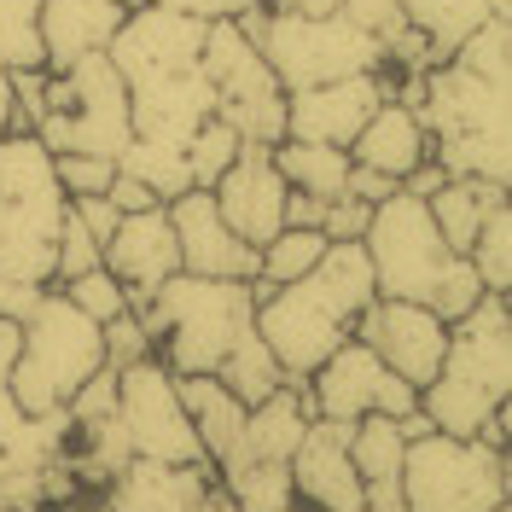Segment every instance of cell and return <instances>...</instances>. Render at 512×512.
I'll list each match as a JSON object with an SVG mask.
<instances>
[{"label": "cell", "instance_id": "obj_1", "mask_svg": "<svg viewBox=\"0 0 512 512\" xmlns=\"http://www.w3.org/2000/svg\"><path fill=\"white\" fill-rule=\"evenodd\" d=\"M134 315L152 338V355L175 379H216L227 384L245 408L268 402L286 373L256 338V297L251 280H192L175 274L163 280Z\"/></svg>", "mask_w": 512, "mask_h": 512}, {"label": "cell", "instance_id": "obj_2", "mask_svg": "<svg viewBox=\"0 0 512 512\" xmlns=\"http://www.w3.org/2000/svg\"><path fill=\"white\" fill-rule=\"evenodd\" d=\"M204 24L163 12V6H128L105 59L117 64L128 88V123L134 140H187L198 123L216 117V99L204 82Z\"/></svg>", "mask_w": 512, "mask_h": 512}, {"label": "cell", "instance_id": "obj_3", "mask_svg": "<svg viewBox=\"0 0 512 512\" xmlns=\"http://www.w3.org/2000/svg\"><path fill=\"white\" fill-rule=\"evenodd\" d=\"M373 268L361 245H332L315 268L291 286L256 297V338L280 361L286 384H303L338 344H350L355 315L373 303Z\"/></svg>", "mask_w": 512, "mask_h": 512}, {"label": "cell", "instance_id": "obj_4", "mask_svg": "<svg viewBox=\"0 0 512 512\" xmlns=\"http://www.w3.org/2000/svg\"><path fill=\"white\" fill-rule=\"evenodd\" d=\"M361 251H367L379 297L419 303L437 320H460L483 297L478 268L460 251H448L431 210H425V198H414V192H390L384 204H373Z\"/></svg>", "mask_w": 512, "mask_h": 512}, {"label": "cell", "instance_id": "obj_5", "mask_svg": "<svg viewBox=\"0 0 512 512\" xmlns=\"http://www.w3.org/2000/svg\"><path fill=\"white\" fill-rule=\"evenodd\" d=\"M414 111L443 175H483L495 187L512 181V88L443 59L419 76Z\"/></svg>", "mask_w": 512, "mask_h": 512}, {"label": "cell", "instance_id": "obj_6", "mask_svg": "<svg viewBox=\"0 0 512 512\" xmlns=\"http://www.w3.org/2000/svg\"><path fill=\"white\" fill-rule=\"evenodd\" d=\"M512 396V309L483 291L460 320H448V350L437 379L419 390V414L443 437H478V425Z\"/></svg>", "mask_w": 512, "mask_h": 512}, {"label": "cell", "instance_id": "obj_7", "mask_svg": "<svg viewBox=\"0 0 512 512\" xmlns=\"http://www.w3.org/2000/svg\"><path fill=\"white\" fill-rule=\"evenodd\" d=\"M64 227V187L53 175V152L30 128L0 140V274L24 286H53Z\"/></svg>", "mask_w": 512, "mask_h": 512}, {"label": "cell", "instance_id": "obj_8", "mask_svg": "<svg viewBox=\"0 0 512 512\" xmlns=\"http://www.w3.org/2000/svg\"><path fill=\"white\" fill-rule=\"evenodd\" d=\"M99 367H105L99 320L82 315L59 286H47L41 303L30 309V320H18V355H12V373H6L12 402L24 414H53Z\"/></svg>", "mask_w": 512, "mask_h": 512}, {"label": "cell", "instance_id": "obj_9", "mask_svg": "<svg viewBox=\"0 0 512 512\" xmlns=\"http://www.w3.org/2000/svg\"><path fill=\"white\" fill-rule=\"evenodd\" d=\"M30 134L59 158V152H88V158H123L134 123H128V88L117 76V64L105 53L47 70L41 88V111H35Z\"/></svg>", "mask_w": 512, "mask_h": 512}, {"label": "cell", "instance_id": "obj_10", "mask_svg": "<svg viewBox=\"0 0 512 512\" xmlns=\"http://www.w3.org/2000/svg\"><path fill=\"white\" fill-rule=\"evenodd\" d=\"M268 70L280 76V88H320V82H344V76H373L384 70V41L350 24L344 12L332 18H291L274 6H256L251 18H239Z\"/></svg>", "mask_w": 512, "mask_h": 512}, {"label": "cell", "instance_id": "obj_11", "mask_svg": "<svg viewBox=\"0 0 512 512\" xmlns=\"http://www.w3.org/2000/svg\"><path fill=\"white\" fill-rule=\"evenodd\" d=\"M315 419L303 384H280L268 402L245 408L239 437L227 443V454L210 466L216 489L239 512H280L291 507V448L303 437V425Z\"/></svg>", "mask_w": 512, "mask_h": 512}, {"label": "cell", "instance_id": "obj_12", "mask_svg": "<svg viewBox=\"0 0 512 512\" xmlns=\"http://www.w3.org/2000/svg\"><path fill=\"white\" fill-rule=\"evenodd\" d=\"M396 495L402 512H495L512 495V454L483 448L478 437L425 431L402 454Z\"/></svg>", "mask_w": 512, "mask_h": 512}, {"label": "cell", "instance_id": "obj_13", "mask_svg": "<svg viewBox=\"0 0 512 512\" xmlns=\"http://www.w3.org/2000/svg\"><path fill=\"white\" fill-rule=\"evenodd\" d=\"M204 82L216 99V123H227L245 146H280L286 140V88L256 53L239 18H216L204 24Z\"/></svg>", "mask_w": 512, "mask_h": 512}, {"label": "cell", "instance_id": "obj_14", "mask_svg": "<svg viewBox=\"0 0 512 512\" xmlns=\"http://www.w3.org/2000/svg\"><path fill=\"white\" fill-rule=\"evenodd\" d=\"M117 425H123L134 460H163V466H198L204 460L198 431H192L187 408H181L175 373L163 367L158 355H146V361H134V367L117 373Z\"/></svg>", "mask_w": 512, "mask_h": 512}, {"label": "cell", "instance_id": "obj_15", "mask_svg": "<svg viewBox=\"0 0 512 512\" xmlns=\"http://www.w3.org/2000/svg\"><path fill=\"white\" fill-rule=\"evenodd\" d=\"M303 396H309V408L315 419H367V414H414L419 408V390L414 384H402L390 367H384L379 355L367 350V344H338V350L320 361L315 373L303 379Z\"/></svg>", "mask_w": 512, "mask_h": 512}, {"label": "cell", "instance_id": "obj_16", "mask_svg": "<svg viewBox=\"0 0 512 512\" xmlns=\"http://www.w3.org/2000/svg\"><path fill=\"white\" fill-rule=\"evenodd\" d=\"M355 344H367V350L379 355L384 367L396 373L402 384H425L437 379V367H443V350H448V320H437L431 309H419V303H396V297H373L361 315H355Z\"/></svg>", "mask_w": 512, "mask_h": 512}, {"label": "cell", "instance_id": "obj_17", "mask_svg": "<svg viewBox=\"0 0 512 512\" xmlns=\"http://www.w3.org/2000/svg\"><path fill=\"white\" fill-rule=\"evenodd\" d=\"M384 99H396V76L373 70V76H344V82H320V88H297L286 94V140H309V146H344L367 128V117Z\"/></svg>", "mask_w": 512, "mask_h": 512}, {"label": "cell", "instance_id": "obj_18", "mask_svg": "<svg viewBox=\"0 0 512 512\" xmlns=\"http://www.w3.org/2000/svg\"><path fill=\"white\" fill-rule=\"evenodd\" d=\"M291 507L303 512H355L367 489L350 466V419H309L291 448Z\"/></svg>", "mask_w": 512, "mask_h": 512}, {"label": "cell", "instance_id": "obj_19", "mask_svg": "<svg viewBox=\"0 0 512 512\" xmlns=\"http://www.w3.org/2000/svg\"><path fill=\"white\" fill-rule=\"evenodd\" d=\"M163 210H169V227H175L181 274H192V280H256V251L222 222L210 192H181Z\"/></svg>", "mask_w": 512, "mask_h": 512}, {"label": "cell", "instance_id": "obj_20", "mask_svg": "<svg viewBox=\"0 0 512 512\" xmlns=\"http://www.w3.org/2000/svg\"><path fill=\"white\" fill-rule=\"evenodd\" d=\"M286 181H280V169L268 158V146H239V158L222 169V181L210 187L216 198V210H222V222L251 245L262 251L280 227H286Z\"/></svg>", "mask_w": 512, "mask_h": 512}, {"label": "cell", "instance_id": "obj_21", "mask_svg": "<svg viewBox=\"0 0 512 512\" xmlns=\"http://www.w3.org/2000/svg\"><path fill=\"white\" fill-rule=\"evenodd\" d=\"M99 268L128 291V309L146 303L163 280H175V274H181V251H175L169 210H163V204H152V210H128L123 222H117V233L105 239Z\"/></svg>", "mask_w": 512, "mask_h": 512}, {"label": "cell", "instance_id": "obj_22", "mask_svg": "<svg viewBox=\"0 0 512 512\" xmlns=\"http://www.w3.org/2000/svg\"><path fill=\"white\" fill-rule=\"evenodd\" d=\"M216 483V472L198 466H163V460H128L117 478L99 489L105 512H192L198 495Z\"/></svg>", "mask_w": 512, "mask_h": 512}, {"label": "cell", "instance_id": "obj_23", "mask_svg": "<svg viewBox=\"0 0 512 512\" xmlns=\"http://www.w3.org/2000/svg\"><path fill=\"white\" fill-rule=\"evenodd\" d=\"M123 18L128 12L111 0H41V59H47V70L105 53Z\"/></svg>", "mask_w": 512, "mask_h": 512}, {"label": "cell", "instance_id": "obj_24", "mask_svg": "<svg viewBox=\"0 0 512 512\" xmlns=\"http://www.w3.org/2000/svg\"><path fill=\"white\" fill-rule=\"evenodd\" d=\"M425 158H431V140H425V128H419V111L402 105V99H384L379 111L367 117V128L350 140V163L379 169L396 187H402Z\"/></svg>", "mask_w": 512, "mask_h": 512}, {"label": "cell", "instance_id": "obj_25", "mask_svg": "<svg viewBox=\"0 0 512 512\" xmlns=\"http://www.w3.org/2000/svg\"><path fill=\"white\" fill-rule=\"evenodd\" d=\"M507 204V187H495V181H483V175H448L443 187L425 198V210H431V222L443 233L448 251H472V239H478V227L489 222V210H501Z\"/></svg>", "mask_w": 512, "mask_h": 512}, {"label": "cell", "instance_id": "obj_26", "mask_svg": "<svg viewBox=\"0 0 512 512\" xmlns=\"http://www.w3.org/2000/svg\"><path fill=\"white\" fill-rule=\"evenodd\" d=\"M402 454H408V437L390 414H367L350 425V466L367 501H402L396 495V478H402Z\"/></svg>", "mask_w": 512, "mask_h": 512}, {"label": "cell", "instance_id": "obj_27", "mask_svg": "<svg viewBox=\"0 0 512 512\" xmlns=\"http://www.w3.org/2000/svg\"><path fill=\"white\" fill-rule=\"evenodd\" d=\"M396 6H402V24L425 35L431 59L443 64L489 12H501V6H512V0H396Z\"/></svg>", "mask_w": 512, "mask_h": 512}, {"label": "cell", "instance_id": "obj_28", "mask_svg": "<svg viewBox=\"0 0 512 512\" xmlns=\"http://www.w3.org/2000/svg\"><path fill=\"white\" fill-rule=\"evenodd\" d=\"M268 158L280 169V181L291 192H309L320 204L344 198V181H350V152L344 146H309V140H280L268 146Z\"/></svg>", "mask_w": 512, "mask_h": 512}, {"label": "cell", "instance_id": "obj_29", "mask_svg": "<svg viewBox=\"0 0 512 512\" xmlns=\"http://www.w3.org/2000/svg\"><path fill=\"white\" fill-rule=\"evenodd\" d=\"M181 390V408H187L192 431H198V448H204V460L216 466L227 454V443L239 437V425H245V402L216 379H175Z\"/></svg>", "mask_w": 512, "mask_h": 512}, {"label": "cell", "instance_id": "obj_30", "mask_svg": "<svg viewBox=\"0 0 512 512\" xmlns=\"http://www.w3.org/2000/svg\"><path fill=\"white\" fill-rule=\"evenodd\" d=\"M332 251V239L320 227H280L262 251H256V280H251V297H268L274 286H291L315 268L320 256Z\"/></svg>", "mask_w": 512, "mask_h": 512}, {"label": "cell", "instance_id": "obj_31", "mask_svg": "<svg viewBox=\"0 0 512 512\" xmlns=\"http://www.w3.org/2000/svg\"><path fill=\"white\" fill-rule=\"evenodd\" d=\"M448 64L472 70V76H483V82H501V88H512V6L489 12L478 30L466 35L454 53H448Z\"/></svg>", "mask_w": 512, "mask_h": 512}, {"label": "cell", "instance_id": "obj_32", "mask_svg": "<svg viewBox=\"0 0 512 512\" xmlns=\"http://www.w3.org/2000/svg\"><path fill=\"white\" fill-rule=\"evenodd\" d=\"M0 70H47L41 0H0Z\"/></svg>", "mask_w": 512, "mask_h": 512}, {"label": "cell", "instance_id": "obj_33", "mask_svg": "<svg viewBox=\"0 0 512 512\" xmlns=\"http://www.w3.org/2000/svg\"><path fill=\"white\" fill-rule=\"evenodd\" d=\"M466 262L478 268L483 291H501V297L512 291V204L489 210V222L478 227V239H472Z\"/></svg>", "mask_w": 512, "mask_h": 512}, {"label": "cell", "instance_id": "obj_34", "mask_svg": "<svg viewBox=\"0 0 512 512\" xmlns=\"http://www.w3.org/2000/svg\"><path fill=\"white\" fill-rule=\"evenodd\" d=\"M239 146H245V140H239V134H233L227 123H216V117L192 128V140H187L192 192H210V187H216V181H222V169H227L233 158H239Z\"/></svg>", "mask_w": 512, "mask_h": 512}, {"label": "cell", "instance_id": "obj_35", "mask_svg": "<svg viewBox=\"0 0 512 512\" xmlns=\"http://www.w3.org/2000/svg\"><path fill=\"white\" fill-rule=\"evenodd\" d=\"M59 291H64V297H70V303H76V309H82L88 320H99V326H105V320H117V315L128 309V291L117 286V280H111L105 268H88V274L64 280Z\"/></svg>", "mask_w": 512, "mask_h": 512}, {"label": "cell", "instance_id": "obj_36", "mask_svg": "<svg viewBox=\"0 0 512 512\" xmlns=\"http://www.w3.org/2000/svg\"><path fill=\"white\" fill-rule=\"evenodd\" d=\"M99 344H105V367H117V373L152 355V338H146V326H140L134 309H123L117 320H105V326H99Z\"/></svg>", "mask_w": 512, "mask_h": 512}, {"label": "cell", "instance_id": "obj_37", "mask_svg": "<svg viewBox=\"0 0 512 512\" xmlns=\"http://www.w3.org/2000/svg\"><path fill=\"white\" fill-rule=\"evenodd\" d=\"M53 175H59L64 198H88V192H105L117 181V163L88 158V152H59V158H53Z\"/></svg>", "mask_w": 512, "mask_h": 512}, {"label": "cell", "instance_id": "obj_38", "mask_svg": "<svg viewBox=\"0 0 512 512\" xmlns=\"http://www.w3.org/2000/svg\"><path fill=\"white\" fill-rule=\"evenodd\" d=\"M99 239L88 233V227L76 222L70 210H64V227H59V262H53V286H64V280H76V274H88V268H99Z\"/></svg>", "mask_w": 512, "mask_h": 512}, {"label": "cell", "instance_id": "obj_39", "mask_svg": "<svg viewBox=\"0 0 512 512\" xmlns=\"http://www.w3.org/2000/svg\"><path fill=\"white\" fill-rule=\"evenodd\" d=\"M117 408V367H99L94 379H82V390L64 402V414H70V425H88V419H105Z\"/></svg>", "mask_w": 512, "mask_h": 512}, {"label": "cell", "instance_id": "obj_40", "mask_svg": "<svg viewBox=\"0 0 512 512\" xmlns=\"http://www.w3.org/2000/svg\"><path fill=\"white\" fill-rule=\"evenodd\" d=\"M367 222H373V204H361V198H332L326 204V216H320V233L332 239V245H361V233H367Z\"/></svg>", "mask_w": 512, "mask_h": 512}, {"label": "cell", "instance_id": "obj_41", "mask_svg": "<svg viewBox=\"0 0 512 512\" xmlns=\"http://www.w3.org/2000/svg\"><path fill=\"white\" fill-rule=\"evenodd\" d=\"M338 12H344L350 24H361L367 35H379L384 47H390L396 35L408 30V24H402V6H396V0H344Z\"/></svg>", "mask_w": 512, "mask_h": 512}, {"label": "cell", "instance_id": "obj_42", "mask_svg": "<svg viewBox=\"0 0 512 512\" xmlns=\"http://www.w3.org/2000/svg\"><path fill=\"white\" fill-rule=\"evenodd\" d=\"M64 210H70L76 222L94 233L99 251H105V239H111V233H117V222H123V210H117V204H111L105 192H88V198H64Z\"/></svg>", "mask_w": 512, "mask_h": 512}, {"label": "cell", "instance_id": "obj_43", "mask_svg": "<svg viewBox=\"0 0 512 512\" xmlns=\"http://www.w3.org/2000/svg\"><path fill=\"white\" fill-rule=\"evenodd\" d=\"M146 6L181 12V18H198V24H216V18H251L262 0H146Z\"/></svg>", "mask_w": 512, "mask_h": 512}, {"label": "cell", "instance_id": "obj_44", "mask_svg": "<svg viewBox=\"0 0 512 512\" xmlns=\"http://www.w3.org/2000/svg\"><path fill=\"white\" fill-rule=\"evenodd\" d=\"M344 192L350 198H361V204H384L390 192H402L390 175H379V169H361V163H350V181H344Z\"/></svg>", "mask_w": 512, "mask_h": 512}, {"label": "cell", "instance_id": "obj_45", "mask_svg": "<svg viewBox=\"0 0 512 512\" xmlns=\"http://www.w3.org/2000/svg\"><path fill=\"white\" fill-rule=\"evenodd\" d=\"M47 286H24V280H6L0 274V320H30V309L41 303Z\"/></svg>", "mask_w": 512, "mask_h": 512}, {"label": "cell", "instance_id": "obj_46", "mask_svg": "<svg viewBox=\"0 0 512 512\" xmlns=\"http://www.w3.org/2000/svg\"><path fill=\"white\" fill-rule=\"evenodd\" d=\"M105 198H111V204H117V210H152V204H158V198H152V192L140 187V181H134V175H123V169H117V181H111V187H105Z\"/></svg>", "mask_w": 512, "mask_h": 512}, {"label": "cell", "instance_id": "obj_47", "mask_svg": "<svg viewBox=\"0 0 512 512\" xmlns=\"http://www.w3.org/2000/svg\"><path fill=\"white\" fill-rule=\"evenodd\" d=\"M320 216H326L320 198H309V192H286V227H320Z\"/></svg>", "mask_w": 512, "mask_h": 512}, {"label": "cell", "instance_id": "obj_48", "mask_svg": "<svg viewBox=\"0 0 512 512\" xmlns=\"http://www.w3.org/2000/svg\"><path fill=\"white\" fill-rule=\"evenodd\" d=\"M262 6H274V12H291V18H332L344 0H262Z\"/></svg>", "mask_w": 512, "mask_h": 512}, {"label": "cell", "instance_id": "obj_49", "mask_svg": "<svg viewBox=\"0 0 512 512\" xmlns=\"http://www.w3.org/2000/svg\"><path fill=\"white\" fill-rule=\"evenodd\" d=\"M443 181H448V175H443V163H431V158H425V163L414 169V175L402 181V192H414V198H431V192L443 187Z\"/></svg>", "mask_w": 512, "mask_h": 512}, {"label": "cell", "instance_id": "obj_50", "mask_svg": "<svg viewBox=\"0 0 512 512\" xmlns=\"http://www.w3.org/2000/svg\"><path fill=\"white\" fill-rule=\"evenodd\" d=\"M12 128H24V123H18V99H12V70H0V140Z\"/></svg>", "mask_w": 512, "mask_h": 512}, {"label": "cell", "instance_id": "obj_51", "mask_svg": "<svg viewBox=\"0 0 512 512\" xmlns=\"http://www.w3.org/2000/svg\"><path fill=\"white\" fill-rule=\"evenodd\" d=\"M12 355H18V320H0V384L12 373Z\"/></svg>", "mask_w": 512, "mask_h": 512}, {"label": "cell", "instance_id": "obj_52", "mask_svg": "<svg viewBox=\"0 0 512 512\" xmlns=\"http://www.w3.org/2000/svg\"><path fill=\"white\" fill-rule=\"evenodd\" d=\"M192 512H239V507H233V501H227L222 489H216V483H210V489H204V495H198V507H192Z\"/></svg>", "mask_w": 512, "mask_h": 512}, {"label": "cell", "instance_id": "obj_53", "mask_svg": "<svg viewBox=\"0 0 512 512\" xmlns=\"http://www.w3.org/2000/svg\"><path fill=\"white\" fill-rule=\"evenodd\" d=\"M47 512H105V507H99V495H88V489H82V495H70L64 507H47Z\"/></svg>", "mask_w": 512, "mask_h": 512}, {"label": "cell", "instance_id": "obj_54", "mask_svg": "<svg viewBox=\"0 0 512 512\" xmlns=\"http://www.w3.org/2000/svg\"><path fill=\"white\" fill-rule=\"evenodd\" d=\"M280 512H303V507H280ZM355 512H402V501H367V507H355Z\"/></svg>", "mask_w": 512, "mask_h": 512}, {"label": "cell", "instance_id": "obj_55", "mask_svg": "<svg viewBox=\"0 0 512 512\" xmlns=\"http://www.w3.org/2000/svg\"><path fill=\"white\" fill-rule=\"evenodd\" d=\"M111 6H123V12H128V6H146V0H111Z\"/></svg>", "mask_w": 512, "mask_h": 512}, {"label": "cell", "instance_id": "obj_56", "mask_svg": "<svg viewBox=\"0 0 512 512\" xmlns=\"http://www.w3.org/2000/svg\"><path fill=\"white\" fill-rule=\"evenodd\" d=\"M495 512H512V507H495Z\"/></svg>", "mask_w": 512, "mask_h": 512}, {"label": "cell", "instance_id": "obj_57", "mask_svg": "<svg viewBox=\"0 0 512 512\" xmlns=\"http://www.w3.org/2000/svg\"><path fill=\"white\" fill-rule=\"evenodd\" d=\"M0 512H6V507H0Z\"/></svg>", "mask_w": 512, "mask_h": 512}]
</instances>
